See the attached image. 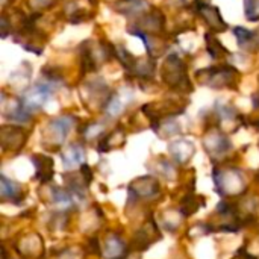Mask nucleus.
I'll use <instances>...</instances> for the list:
<instances>
[{
	"label": "nucleus",
	"mask_w": 259,
	"mask_h": 259,
	"mask_svg": "<svg viewBox=\"0 0 259 259\" xmlns=\"http://www.w3.org/2000/svg\"><path fill=\"white\" fill-rule=\"evenodd\" d=\"M205 36H206V41H208V52L211 53V56L217 58V56H220V55H223V53H228L226 49L219 42L217 38H214L212 33H206Z\"/></svg>",
	"instance_id": "0eeeda50"
},
{
	"label": "nucleus",
	"mask_w": 259,
	"mask_h": 259,
	"mask_svg": "<svg viewBox=\"0 0 259 259\" xmlns=\"http://www.w3.org/2000/svg\"><path fill=\"white\" fill-rule=\"evenodd\" d=\"M35 167H36V178L39 181H49L53 173V161L47 156H33Z\"/></svg>",
	"instance_id": "39448f33"
},
{
	"label": "nucleus",
	"mask_w": 259,
	"mask_h": 259,
	"mask_svg": "<svg viewBox=\"0 0 259 259\" xmlns=\"http://www.w3.org/2000/svg\"><path fill=\"white\" fill-rule=\"evenodd\" d=\"M121 111H123V103H121V100L118 99V96L111 97L109 102H108V112H109L111 115H118Z\"/></svg>",
	"instance_id": "6e6552de"
},
{
	"label": "nucleus",
	"mask_w": 259,
	"mask_h": 259,
	"mask_svg": "<svg viewBox=\"0 0 259 259\" xmlns=\"http://www.w3.org/2000/svg\"><path fill=\"white\" fill-rule=\"evenodd\" d=\"M199 14L205 18V21L214 29V30H225L226 29V23L222 20L220 17V11L217 8H212L209 5H203L199 6Z\"/></svg>",
	"instance_id": "f03ea898"
},
{
	"label": "nucleus",
	"mask_w": 259,
	"mask_h": 259,
	"mask_svg": "<svg viewBox=\"0 0 259 259\" xmlns=\"http://www.w3.org/2000/svg\"><path fill=\"white\" fill-rule=\"evenodd\" d=\"M61 156H62V161H64L65 167H74V165L83 162L85 152H83V149L80 146L74 144V146H70Z\"/></svg>",
	"instance_id": "20e7f679"
},
{
	"label": "nucleus",
	"mask_w": 259,
	"mask_h": 259,
	"mask_svg": "<svg viewBox=\"0 0 259 259\" xmlns=\"http://www.w3.org/2000/svg\"><path fill=\"white\" fill-rule=\"evenodd\" d=\"M39 5L47 6V5H49V2H46V0H35V6H39Z\"/></svg>",
	"instance_id": "1a4fd4ad"
},
{
	"label": "nucleus",
	"mask_w": 259,
	"mask_h": 259,
	"mask_svg": "<svg viewBox=\"0 0 259 259\" xmlns=\"http://www.w3.org/2000/svg\"><path fill=\"white\" fill-rule=\"evenodd\" d=\"M52 94V87L50 85H46V83H38L32 88H29L24 94H23V99H21V103L23 106L30 112L33 109H38L41 108L46 100L50 97Z\"/></svg>",
	"instance_id": "f257e3e1"
},
{
	"label": "nucleus",
	"mask_w": 259,
	"mask_h": 259,
	"mask_svg": "<svg viewBox=\"0 0 259 259\" xmlns=\"http://www.w3.org/2000/svg\"><path fill=\"white\" fill-rule=\"evenodd\" d=\"M235 71L231 70L229 67H222V68H212L209 70V76L211 79L208 80V83L211 87H225V85H229L231 82V74H234Z\"/></svg>",
	"instance_id": "7ed1b4c3"
},
{
	"label": "nucleus",
	"mask_w": 259,
	"mask_h": 259,
	"mask_svg": "<svg viewBox=\"0 0 259 259\" xmlns=\"http://www.w3.org/2000/svg\"><path fill=\"white\" fill-rule=\"evenodd\" d=\"M123 14H137L147 8L146 0H121L117 6Z\"/></svg>",
	"instance_id": "423d86ee"
}]
</instances>
